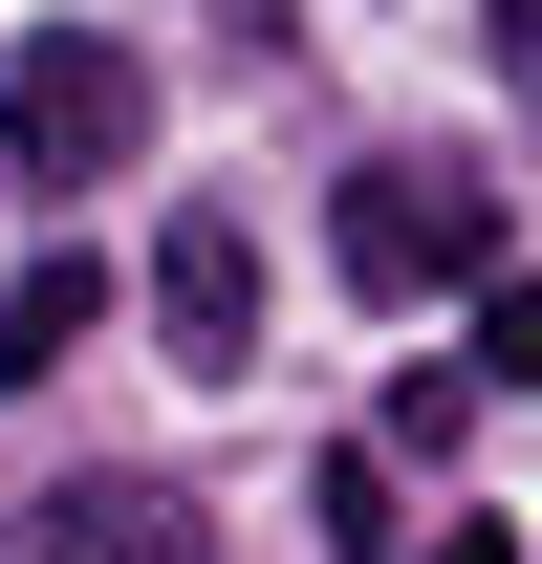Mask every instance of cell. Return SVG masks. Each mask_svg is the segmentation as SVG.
<instances>
[{
    "label": "cell",
    "instance_id": "cell-7",
    "mask_svg": "<svg viewBox=\"0 0 542 564\" xmlns=\"http://www.w3.org/2000/svg\"><path fill=\"white\" fill-rule=\"evenodd\" d=\"M477 391H542V282H521V261L477 282Z\"/></svg>",
    "mask_w": 542,
    "mask_h": 564
},
{
    "label": "cell",
    "instance_id": "cell-5",
    "mask_svg": "<svg viewBox=\"0 0 542 564\" xmlns=\"http://www.w3.org/2000/svg\"><path fill=\"white\" fill-rule=\"evenodd\" d=\"M87 326H109V261H22L0 282V369H66Z\"/></svg>",
    "mask_w": 542,
    "mask_h": 564
},
{
    "label": "cell",
    "instance_id": "cell-6",
    "mask_svg": "<svg viewBox=\"0 0 542 564\" xmlns=\"http://www.w3.org/2000/svg\"><path fill=\"white\" fill-rule=\"evenodd\" d=\"M304 521H326V564H391V456H369V434H347L326 478H304Z\"/></svg>",
    "mask_w": 542,
    "mask_h": 564
},
{
    "label": "cell",
    "instance_id": "cell-4",
    "mask_svg": "<svg viewBox=\"0 0 542 564\" xmlns=\"http://www.w3.org/2000/svg\"><path fill=\"white\" fill-rule=\"evenodd\" d=\"M22 564H217V521L174 478H66L44 521H22Z\"/></svg>",
    "mask_w": 542,
    "mask_h": 564
},
{
    "label": "cell",
    "instance_id": "cell-8",
    "mask_svg": "<svg viewBox=\"0 0 542 564\" xmlns=\"http://www.w3.org/2000/svg\"><path fill=\"white\" fill-rule=\"evenodd\" d=\"M434 564H521V543H499V521H477V499H456V543H434Z\"/></svg>",
    "mask_w": 542,
    "mask_h": 564
},
{
    "label": "cell",
    "instance_id": "cell-3",
    "mask_svg": "<svg viewBox=\"0 0 542 564\" xmlns=\"http://www.w3.org/2000/svg\"><path fill=\"white\" fill-rule=\"evenodd\" d=\"M152 326H174V369H239V348H261V239H239L217 196L152 239Z\"/></svg>",
    "mask_w": 542,
    "mask_h": 564
},
{
    "label": "cell",
    "instance_id": "cell-1",
    "mask_svg": "<svg viewBox=\"0 0 542 564\" xmlns=\"http://www.w3.org/2000/svg\"><path fill=\"white\" fill-rule=\"evenodd\" d=\"M131 152H152V66L109 22H22V44H0V174H22V196H109Z\"/></svg>",
    "mask_w": 542,
    "mask_h": 564
},
{
    "label": "cell",
    "instance_id": "cell-2",
    "mask_svg": "<svg viewBox=\"0 0 542 564\" xmlns=\"http://www.w3.org/2000/svg\"><path fill=\"white\" fill-rule=\"evenodd\" d=\"M326 261H347V304H456V282H499V196L434 152H369L326 196Z\"/></svg>",
    "mask_w": 542,
    "mask_h": 564
}]
</instances>
